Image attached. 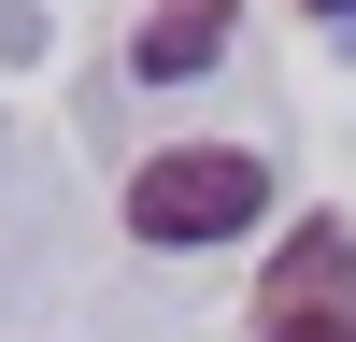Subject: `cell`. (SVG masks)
I'll return each instance as SVG.
<instances>
[{
    "instance_id": "6da1fadb",
    "label": "cell",
    "mask_w": 356,
    "mask_h": 342,
    "mask_svg": "<svg viewBox=\"0 0 356 342\" xmlns=\"http://www.w3.org/2000/svg\"><path fill=\"white\" fill-rule=\"evenodd\" d=\"M257 214H271V171L243 142H157L129 171V243H228Z\"/></svg>"
},
{
    "instance_id": "7a4b0ae2",
    "label": "cell",
    "mask_w": 356,
    "mask_h": 342,
    "mask_svg": "<svg viewBox=\"0 0 356 342\" xmlns=\"http://www.w3.org/2000/svg\"><path fill=\"white\" fill-rule=\"evenodd\" d=\"M257 342H356V228L300 214L285 256L257 271Z\"/></svg>"
},
{
    "instance_id": "3957f363",
    "label": "cell",
    "mask_w": 356,
    "mask_h": 342,
    "mask_svg": "<svg viewBox=\"0 0 356 342\" xmlns=\"http://www.w3.org/2000/svg\"><path fill=\"white\" fill-rule=\"evenodd\" d=\"M228 15H243V0H157V15L129 28V72H143V86L214 72V57H228Z\"/></svg>"
},
{
    "instance_id": "277c9868",
    "label": "cell",
    "mask_w": 356,
    "mask_h": 342,
    "mask_svg": "<svg viewBox=\"0 0 356 342\" xmlns=\"http://www.w3.org/2000/svg\"><path fill=\"white\" fill-rule=\"evenodd\" d=\"M300 15H356V0H300Z\"/></svg>"
}]
</instances>
